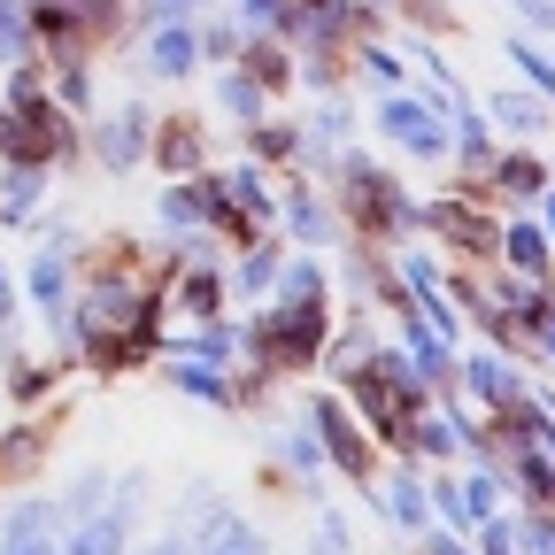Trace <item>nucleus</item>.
Wrapping results in <instances>:
<instances>
[{"instance_id":"9d476101","label":"nucleus","mask_w":555,"mask_h":555,"mask_svg":"<svg viewBox=\"0 0 555 555\" xmlns=\"http://www.w3.org/2000/svg\"><path fill=\"white\" fill-rule=\"evenodd\" d=\"M502 262L532 286H555V240L540 232V217H509L502 224Z\"/></svg>"},{"instance_id":"9b49d317","label":"nucleus","mask_w":555,"mask_h":555,"mask_svg":"<svg viewBox=\"0 0 555 555\" xmlns=\"http://www.w3.org/2000/svg\"><path fill=\"white\" fill-rule=\"evenodd\" d=\"M147 69L155 78H193L201 69V39H193V16H155V39H147Z\"/></svg>"},{"instance_id":"7c9ffc66","label":"nucleus","mask_w":555,"mask_h":555,"mask_svg":"<svg viewBox=\"0 0 555 555\" xmlns=\"http://www.w3.org/2000/svg\"><path fill=\"white\" fill-rule=\"evenodd\" d=\"M317 555H356V540H347V517H339V509L317 517Z\"/></svg>"},{"instance_id":"a878e982","label":"nucleus","mask_w":555,"mask_h":555,"mask_svg":"<svg viewBox=\"0 0 555 555\" xmlns=\"http://www.w3.org/2000/svg\"><path fill=\"white\" fill-rule=\"evenodd\" d=\"M193 39H201V62H240L247 24L240 16H208V24H193Z\"/></svg>"},{"instance_id":"aec40b11","label":"nucleus","mask_w":555,"mask_h":555,"mask_svg":"<svg viewBox=\"0 0 555 555\" xmlns=\"http://www.w3.org/2000/svg\"><path fill=\"white\" fill-rule=\"evenodd\" d=\"M24 278H31V301L47 309V324L62 332V317H69V255H54V247H47V255H31V270H24Z\"/></svg>"},{"instance_id":"393cba45","label":"nucleus","mask_w":555,"mask_h":555,"mask_svg":"<svg viewBox=\"0 0 555 555\" xmlns=\"http://www.w3.org/2000/svg\"><path fill=\"white\" fill-rule=\"evenodd\" d=\"M47 433H54V425H16L9 440H0V478H24V470H39Z\"/></svg>"},{"instance_id":"bb28decb","label":"nucleus","mask_w":555,"mask_h":555,"mask_svg":"<svg viewBox=\"0 0 555 555\" xmlns=\"http://www.w3.org/2000/svg\"><path fill=\"white\" fill-rule=\"evenodd\" d=\"M54 393V363H24V356H9V401L16 409H39Z\"/></svg>"},{"instance_id":"473e14b6","label":"nucleus","mask_w":555,"mask_h":555,"mask_svg":"<svg viewBox=\"0 0 555 555\" xmlns=\"http://www.w3.org/2000/svg\"><path fill=\"white\" fill-rule=\"evenodd\" d=\"M532 217H540V232H547V240H555V185H547V193H540V201H532Z\"/></svg>"},{"instance_id":"dca6fc26","label":"nucleus","mask_w":555,"mask_h":555,"mask_svg":"<svg viewBox=\"0 0 555 555\" xmlns=\"http://www.w3.org/2000/svg\"><path fill=\"white\" fill-rule=\"evenodd\" d=\"M301 155H309V139H301V124H247V163H262V170H301Z\"/></svg>"},{"instance_id":"4468645a","label":"nucleus","mask_w":555,"mask_h":555,"mask_svg":"<svg viewBox=\"0 0 555 555\" xmlns=\"http://www.w3.org/2000/svg\"><path fill=\"white\" fill-rule=\"evenodd\" d=\"M486 124H502L517 139H540V131H555V108L525 86H502V93H486Z\"/></svg>"},{"instance_id":"1a4fd4ad","label":"nucleus","mask_w":555,"mask_h":555,"mask_svg":"<svg viewBox=\"0 0 555 555\" xmlns=\"http://www.w3.org/2000/svg\"><path fill=\"white\" fill-rule=\"evenodd\" d=\"M147 155H155L170 178H193V170L208 163V124H201V116H155Z\"/></svg>"},{"instance_id":"7ed1b4c3","label":"nucleus","mask_w":555,"mask_h":555,"mask_svg":"<svg viewBox=\"0 0 555 555\" xmlns=\"http://www.w3.org/2000/svg\"><path fill=\"white\" fill-rule=\"evenodd\" d=\"M371 116H378V131L393 139L409 163H448V155H455V131H448V116L433 108V93H386Z\"/></svg>"},{"instance_id":"a211bd4d","label":"nucleus","mask_w":555,"mask_h":555,"mask_svg":"<svg viewBox=\"0 0 555 555\" xmlns=\"http://www.w3.org/2000/svg\"><path fill=\"white\" fill-rule=\"evenodd\" d=\"M39 193H47V170H31V163H9V170H0V224L31 232V224H39Z\"/></svg>"},{"instance_id":"72a5a7b5","label":"nucleus","mask_w":555,"mask_h":555,"mask_svg":"<svg viewBox=\"0 0 555 555\" xmlns=\"http://www.w3.org/2000/svg\"><path fill=\"white\" fill-rule=\"evenodd\" d=\"M9 317H16V278L0 270V324H9Z\"/></svg>"},{"instance_id":"2eb2a0df","label":"nucleus","mask_w":555,"mask_h":555,"mask_svg":"<svg viewBox=\"0 0 555 555\" xmlns=\"http://www.w3.org/2000/svg\"><path fill=\"white\" fill-rule=\"evenodd\" d=\"M178 309L193 317V324H208V317H224V294H232V278H224V262H193V270H178Z\"/></svg>"},{"instance_id":"0eeeda50","label":"nucleus","mask_w":555,"mask_h":555,"mask_svg":"<svg viewBox=\"0 0 555 555\" xmlns=\"http://www.w3.org/2000/svg\"><path fill=\"white\" fill-rule=\"evenodd\" d=\"M433 517H448L455 532H478L486 517H502V470L470 463L463 478H440L433 486Z\"/></svg>"},{"instance_id":"4be33fe9","label":"nucleus","mask_w":555,"mask_h":555,"mask_svg":"<svg viewBox=\"0 0 555 555\" xmlns=\"http://www.w3.org/2000/svg\"><path fill=\"white\" fill-rule=\"evenodd\" d=\"M502 54H509V69H517V78H525V86H532V93L555 108V54H547V47H532L525 31H502Z\"/></svg>"},{"instance_id":"ddd939ff","label":"nucleus","mask_w":555,"mask_h":555,"mask_svg":"<svg viewBox=\"0 0 555 555\" xmlns=\"http://www.w3.org/2000/svg\"><path fill=\"white\" fill-rule=\"evenodd\" d=\"M371 502L393 517V532H433V486L416 470H393V486H378Z\"/></svg>"},{"instance_id":"f3484780","label":"nucleus","mask_w":555,"mask_h":555,"mask_svg":"<svg viewBox=\"0 0 555 555\" xmlns=\"http://www.w3.org/2000/svg\"><path fill=\"white\" fill-rule=\"evenodd\" d=\"M240 69H247L262 93H294V54H286V39H270V31H247Z\"/></svg>"},{"instance_id":"6ab92c4d","label":"nucleus","mask_w":555,"mask_h":555,"mask_svg":"<svg viewBox=\"0 0 555 555\" xmlns=\"http://www.w3.org/2000/svg\"><path fill=\"white\" fill-rule=\"evenodd\" d=\"M486 185L494 193H509V201H540L555 178H547V163L540 155H525V147H509V155H494V170H486Z\"/></svg>"},{"instance_id":"2f4dec72","label":"nucleus","mask_w":555,"mask_h":555,"mask_svg":"<svg viewBox=\"0 0 555 555\" xmlns=\"http://www.w3.org/2000/svg\"><path fill=\"white\" fill-rule=\"evenodd\" d=\"M131 555H193V532H163V540H147V547H131Z\"/></svg>"},{"instance_id":"cd10ccee","label":"nucleus","mask_w":555,"mask_h":555,"mask_svg":"<svg viewBox=\"0 0 555 555\" xmlns=\"http://www.w3.org/2000/svg\"><path fill=\"white\" fill-rule=\"evenodd\" d=\"M278 448H286V463H294V478H301V486H317V478L332 470V455H324V440H317L309 425H301V433H286Z\"/></svg>"},{"instance_id":"5701e85b","label":"nucleus","mask_w":555,"mask_h":555,"mask_svg":"<svg viewBox=\"0 0 555 555\" xmlns=\"http://www.w3.org/2000/svg\"><path fill=\"white\" fill-rule=\"evenodd\" d=\"M278 270H286V255H278V232H262V240H247L232 286H240V294H278Z\"/></svg>"},{"instance_id":"f8f14e48","label":"nucleus","mask_w":555,"mask_h":555,"mask_svg":"<svg viewBox=\"0 0 555 555\" xmlns=\"http://www.w3.org/2000/svg\"><path fill=\"white\" fill-rule=\"evenodd\" d=\"M278 224H286V232H294L301 247H332V240L347 232V224H339V208H324V201H317V193H309L301 178H294V193H286V208H278Z\"/></svg>"},{"instance_id":"c756f323","label":"nucleus","mask_w":555,"mask_h":555,"mask_svg":"<svg viewBox=\"0 0 555 555\" xmlns=\"http://www.w3.org/2000/svg\"><path fill=\"white\" fill-rule=\"evenodd\" d=\"M517 540H525V555H555V509H525Z\"/></svg>"},{"instance_id":"39448f33","label":"nucleus","mask_w":555,"mask_h":555,"mask_svg":"<svg viewBox=\"0 0 555 555\" xmlns=\"http://www.w3.org/2000/svg\"><path fill=\"white\" fill-rule=\"evenodd\" d=\"M455 386H470V401H478L486 416H509V409L532 393V378L509 363V347H470V356L455 363Z\"/></svg>"},{"instance_id":"f704fd0d","label":"nucleus","mask_w":555,"mask_h":555,"mask_svg":"<svg viewBox=\"0 0 555 555\" xmlns=\"http://www.w3.org/2000/svg\"><path fill=\"white\" fill-rule=\"evenodd\" d=\"M409 555H433V547H409Z\"/></svg>"},{"instance_id":"c85d7f7f","label":"nucleus","mask_w":555,"mask_h":555,"mask_svg":"<svg viewBox=\"0 0 555 555\" xmlns=\"http://www.w3.org/2000/svg\"><path fill=\"white\" fill-rule=\"evenodd\" d=\"M470 540H478V555H525V540H517V517H509V509H502V517H486Z\"/></svg>"},{"instance_id":"f257e3e1","label":"nucleus","mask_w":555,"mask_h":555,"mask_svg":"<svg viewBox=\"0 0 555 555\" xmlns=\"http://www.w3.org/2000/svg\"><path fill=\"white\" fill-rule=\"evenodd\" d=\"M332 347V301L324 294H286L247 324V363H262L270 378H294V371H317Z\"/></svg>"},{"instance_id":"412c9836","label":"nucleus","mask_w":555,"mask_h":555,"mask_svg":"<svg viewBox=\"0 0 555 555\" xmlns=\"http://www.w3.org/2000/svg\"><path fill=\"white\" fill-rule=\"evenodd\" d=\"M170 386H178V393H193V401H208V409H240V401H232V371H217V363L170 356Z\"/></svg>"},{"instance_id":"f03ea898","label":"nucleus","mask_w":555,"mask_h":555,"mask_svg":"<svg viewBox=\"0 0 555 555\" xmlns=\"http://www.w3.org/2000/svg\"><path fill=\"white\" fill-rule=\"evenodd\" d=\"M332 193H339V224L347 232H363V240H409L416 224H425V208H416L409 193H401V178L386 170V163H371V155H332Z\"/></svg>"},{"instance_id":"b1692460","label":"nucleus","mask_w":555,"mask_h":555,"mask_svg":"<svg viewBox=\"0 0 555 555\" xmlns=\"http://www.w3.org/2000/svg\"><path fill=\"white\" fill-rule=\"evenodd\" d=\"M217 101H224V116H232V124H262V108H270V93L247 78L240 62H224V78H217Z\"/></svg>"},{"instance_id":"423d86ee","label":"nucleus","mask_w":555,"mask_h":555,"mask_svg":"<svg viewBox=\"0 0 555 555\" xmlns=\"http://www.w3.org/2000/svg\"><path fill=\"white\" fill-rule=\"evenodd\" d=\"M416 232H440V240H448L455 255H470V262H502V224L486 217L478 201H463V193H455V201H433Z\"/></svg>"},{"instance_id":"20e7f679","label":"nucleus","mask_w":555,"mask_h":555,"mask_svg":"<svg viewBox=\"0 0 555 555\" xmlns=\"http://www.w3.org/2000/svg\"><path fill=\"white\" fill-rule=\"evenodd\" d=\"M309 433L324 440V455L339 463V478H356L363 494H371V486H378V455H371V433H363V416L347 409L339 393H317V401H309Z\"/></svg>"},{"instance_id":"6e6552de","label":"nucleus","mask_w":555,"mask_h":555,"mask_svg":"<svg viewBox=\"0 0 555 555\" xmlns=\"http://www.w3.org/2000/svg\"><path fill=\"white\" fill-rule=\"evenodd\" d=\"M147 139H155V108H147V101H124V108L93 116V155H101V170H116V178L139 170Z\"/></svg>"}]
</instances>
